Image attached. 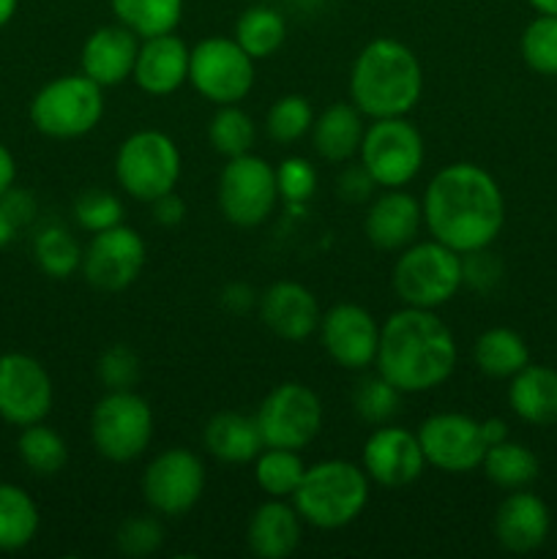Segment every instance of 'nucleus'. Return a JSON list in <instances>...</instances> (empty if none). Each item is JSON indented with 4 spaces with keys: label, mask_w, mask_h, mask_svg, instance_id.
<instances>
[{
    "label": "nucleus",
    "mask_w": 557,
    "mask_h": 559,
    "mask_svg": "<svg viewBox=\"0 0 557 559\" xmlns=\"http://www.w3.org/2000/svg\"><path fill=\"white\" fill-rule=\"evenodd\" d=\"M424 224L431 238L459 254L489 249L506 224V200L491 173L457 162L435 173L424 191Z\"/></svg>",
    "instance_id": "1"
},
{
    "label": "nucleus",
    "mask_w": 557,
    "mask_h": 559,
    "mask_svg": "<svg viewBox=\"0 0 557 559\" xmlns=\"http://www.w3.org/2000/svg\"><path fill=\"white\" fill-rule=\"evenodd\" d=\"M457 338L431 309L393 311L380 325L375 366L402 393H429L457 369Z\"/></svg>",
    "instance_id": "2"
},
{
    "label": "nucleus",
    "mask_w": 557,
    "mask_h": 559,
    "mask_svg": "<svg viewBox=\"0 0 557 559\" xmlns=\"http://www.w3.org/2000/svg\"><path fill=\"white\" fill-rule=\"evenodd\" d=\"M424 93V69L413 49L391 36L371 38L349 69V102L364 118H404Z\"/></svg>",
    "instance_id": "3"
},
{
    "label": "nucleus",
    "mask_w": 557,
    "mask_h": 559,
    "mask_svg": "<svg viewBox=\"0 0 557 559\" xmlns=\"http://www.w3.org/2000/svg\"><path fill=\"white\" fill-rule=\"evenodd\" d=\"M295 511L315 530H342L353 524L369 506V475L364 467L342 459L306 467L293 495Z\"/></svg>",
    "instance_id": "4"
},
{
    "label": "nucleus",
    "mask_w": 557,
    "mask_h": 559,
    "mask_svg": "<svg viewBox=\"0 0 557 559\" xmlns=\"http://www.w3.org/2000/svg\"><path fill=\"white\" fill-rule=\"evenodd\" d=\"M27 115L33 129L49 140H80L102 123L104 87L82 71L55 76L33 96Z\"/></svg>",
    "instance_id": "5"
},
{
    "label": "nucleus",
    "mask_w": 557,
    "mask_h": 559,
    "mask_svg": "<svg viewBox=\"0 0 557 559\" xmlns=\"http://www.w3.org/2000/svg\"><path fill=\"white\" fill-rule=\"evenodd\" d=\"M393 289L404 306L440 309L462 289V254L435 238L410 243L393 265Z\"/></svg>",
    "instance_id": "6"
},
{
    "label": "nucleus",
    "mask_w": 557,
    "mask_h": 559,
    "mask_svg": "<svg viewBox=\"0 0 557 559\" xmlns=\"http://www.w3.org/2000/svg\"><path fill=\"white\" fill-rule=\"evenodd\" d=\"M180 167L183 158L175 140L156 129L134 131L115 153V180L137 202H153L156 197L175 191Z\"/></svg>",
    "instance_id": "7"
},
{
    "label": "nucleus",
    "mask_w": 557,
    "mask_h": 559,
    "mask_svg": "<svg viewBox=\"0 0 557 559\" xmlns=\"http://www.w3.org/2000/svg\"><path fill=\"white\" fill-rule=\"evenodd\" d=\"M91 440L107 462H134L153 440L151 404L137 391H107L91 413Z\"/></svg>",
    "instance_id": "8"
},
{
    "label": "nucleus",
    "mask_w": 557,
    "mask_h": 559,
    "mask_svg": "<svg viewBox=\"0 0 557 559\" xmlns=\"http://www.w3.org/2000/svg\"><path fill=\"white\" fill-rule=\"evenodd\" d=\"M218 211L233 227L254 229L271 218L278 205L276 167L262 156L246 153V156L227 158L222 175H218Z\"/></svg>",
    "instance_id": "9"
},
{
    "label": "nucleus",
    "mask_w": 557,
    "mask_h": 559,
    "mask_svg": "<svg viewBox=\"0 0 557 559\" xmlns=\"http://www.w3.org/2000/svg\"><path fill=\"white\" fill-rule=\"evenodd\" d=\"M358 156L377 189H404L418 178L426 145L407 118H380L366 126Z\"/></svg>",
    "instance_id": "10"
},
{
    "label": "nucleus",
    "mask_w": 557,
    "mask_h": 559,
    "mask_svg": "<svg viewBox=\"0 0 557 559\" xmlns=\"http://www.w3.org/2000/svg\"><path fill=\"white\" fill-rule=\"evenodd\" d=\"M257 60L233 36H208L191 47L189 82L205 102L238 104L251 93Z\"/></svg>",
    "instance_id": "11"
},
{
    "label": "nucleus",
    "mask_w": 557,
    "mask_h": 559,
    "mask_svg": "<svg viewBox=\"0 0 557 559\" xmlns=\"http://www.w3.org/2000/svg\"><path fill=\"white\" fill-rule=\"evenodd\" d=\"M322 402L304 382H282L273 388L257 407L254 420L265 448H300L311 445L322 429Z\"/></svg>",
    "instance_id": "12"
},
{
    "label": "nucleus",
    "mask_w": 557,
    "mask_h": 559,
    "mask_svg": "<svg viewBox=\"0 0 557 559\" xmlns=\"http://www.w3.org/2000/svg\"><path fill=\"white\" fill-rule=\"evenodd\" d=\"M205 464L189 448H169L153 456L140 480L147 508L169 519L189 513L205 495Z\"/></svg>",
    "instance_id": "13"
},
{
    "label": "nucleus",
    "mask_w": 557,
    "mask_h": 559,
    "mask_svg": "<svg viewBox=\"0 0 557 559\" xmlns=\"http://www.w3.org/2000/svg\"><path fill=\"white\" fill-rule=\"evenodd\" d=\"M147 262V246L129 224L96 233L82 254V276L98 293H123L140 278Z\"/></svg>",
    "instance_id": "14"
},
{
    "label": "nucleus",
    "mask_w": 557,
    "mask_h": 559,
    "mask_svg": "<svg viewBox=\"0 0 557 559\" xmlns=\"http://www.w3.org/2000/svg\"><path fill=\"white\" fill-rule=\"evenodd\" d=\"M52 377L27 353L0 355V418L25 429L52 413Z\"/></svg>",
    "instance_id": "15"
},
{
    "label": "nucleus",
    "mask_w": 557,
    "mask_h": 559,
    "mask_svg": "<svg viewBox=\"0 0 557 559\" xmlns=\"http://www.w3.org/2000/svg\"><path fill=\"white\" fill-rule=\"evenodd\" d=\"M426 464L440 473L464 475L481 467L486 453L481 420L464 413H437L418 426Z\"/></svg>",
    "instance_id": "16"
},
{
    "label": "nucleus",
    "mask_w": 557,
    "mask_h": 559,
    "mask_svg": "<svg viewBox=\"0 0 557 559\" xmlns=\"http://www.w3.org/2000/svg\"><path fill=\"white\" fill-rule=\"evenodd\" d=\"M320 342L328 358L347 371H364L375 366L380 347V325L358 304H336L320 320Z\"/></svg>",
    "instance_id": "17"
},
{
    "label": "nucleus",
    "mask_w": 557,
    "mask_h": 559,
    "mask_svg": "<svg viewBox=\"0 0 557 559\" xmlns=\"http://www.w3.org/2000/svg\"><path fill=\"white\" fill-rule=\"evenodd\" d=\"M360 467L366 469L369 480L386 486V489H402V486L415 484L426 467L418 435L393 424L377 426L364 442Z\"/></svg>",
    "instance_id": "18"
},
{
    "label": "nucleus",
    "mask_w": 557,
    "mask_h": 559,
    "mask_svg": "<svg viewBox=\"0 0 557 559\" xmlns=\"http://www.w3.org/2000/svg\"><path fill=\"white\" fill-rule=\"evenodd\" d=\"M260 317L282 342H306L320 328L322 311L315 293L300 282H273L260 295Z\"/></svg>",
    "instance_id": "19"
},
{
    "label": "nucleus",
    "mask_w": 557,
    "mask_h": 559,
    "mask_svg": "<svg viewBox=\"0 0 557 559\" xmlns=\"http://www.w3.org/2000/svg\"><path fill=\"white\" fill-rule=\"evenodd\" d=\"M140 36L123 27L120 22L115 25H102L85 38L80 52L82 74L91 76L102 87H118L134 74L137 52H140Z\"/></svg>",
    "instance_id": "20"
},
{
    "label": "nucleus",
    "mask_w": 557,
    "mask_h": 559,
    "mask_svg": "<svg viewBox=\"0 0 557 559\" xmlns=\"http://www.w3.org/2000/svg\"><path fill=\"white\" fill-rule=\"evenodd\" d=\"M420 224H424V207L418 197L404 189H386L366 211L364 233L375 249L402 251L415 243Z\"/></svg>",
    "instance_id": "21"
},
{
    "label": "nucleus",
    "mask_w": 557,
    "mask_h": 559,
    "mask_svg": "<svg viewBox=\"0 0 557 559\" xmlns=\"http://www.w3.org/2000/svg\"><path fill=\"white\" fill-rule=\"evenodd\" d=\"M189 44L175 33L142 38L131 80L147 96H169L189 82Z\"/></svg>",
    "instance_id": "22"
},
{
    "label": "nucleus",
    "mask_w": 557,
    "mask_h": 559,
    "mask_svg": "<svg viewBox=\"0 0 557 559\" xmlns=\"http://www.w3.org/2000/svg\"><path fill=\"white\" fill-rule=\"evenodd\" d=\"M552 513L538 495L517 489L500 502L495 513L497 544L513 555H530L549 538Z\"/></svg>",
    "instance_id": "23"
},
{
    "label": "nucleus",
    "mask_w": 557,
    "mask_h": 559,
    "mask_svg": "<svg viewBox=\"0 0 557 559\" xmlns=\"http://www.w3.org/2000/svg\"><path fill=\"white\" fill-rule=\"evenodd\" d=\"M304 538V519L295 511L293 502L268 497L249 519L246 544L249 551L260 559H287L298 551Z\"/></svg>",
    "instance_id": "24"
},
{
    "label": "nucleus",
    "mask_w": 557,
    "mask_h": 559,
    "mask_svg": "<svg viewBox=\"0 0 557 559\" xmlns=\"http://www.w3.org/2000/svg\"><path fill=\"white\" fill-rule=\"evenodd\" d=\"M364 112L353 102H336L322 109L311 126V145L317 156L331 164H344L358 156L364 142Z\"/></svg>",
    "instance_id": "25"
},
{
    "label": "nucleus",
    "mask_w": 557,
    "mask_h": 559,
    "mask_svg": "<svg viewBox=\"0 0 557 559\" xmlns=\"http://www.w3.org/2000/svg\"><path fill=\"white\" fill-rule=\"evenodd\" d=\"M202 445L224 464H249L265 448L254 415L216 413L202 429Z\"/></svg>",
    "instance_id": "26"
},
{
    "label": "nucleus",
    "mask_w": 557,
    "mask_h": 559,
    "mask_svg": "<svg viewBox=\"0 0 557 559\" xmlns=\"http://www.w3.org/2000/svg\"><path fill=\"white\" fill-rule=\"evenodd\" d=\"M508 407L530 426L557 424V371L535 364L517 371L508 385Z\"/></svg>",
    "instance_id": "27"
},
{
    "label": "nucleus",
    "mask_w": 557,
    "mask_h": 559,
    "mask_svg": "<svg viewBox=\"0 0 557 559\" xmlns=\"http://www.w3.org/2000/svg\"><path fill=\"white\" fill-rule=\"evenodd\" d=\"M475 366L491 380H511L530 364L528 342L511 328H489L478 336L473 349Z\"/></svg>",
    "instance_id": "28"
},
{
    "label": "nucleus",
    "mask_w": 557,
    "mask_h": 559,
    "mask_svg": "<svg viewBox=\"0 0 557 559\" xmlns=\"http://www.w3.org/2000/svg\"><path fill=\"white\" fill-rule=\"evenodd\" d=\"M235 41L254 60H265L276 55L287 41V20L278 9L265 3H254L235 22Z\"/></svg>",
    "instance_id": "29"
},
{
    "label": "nucleus",
    "mask_w": 557,
    "mask_h": 559,
    "mask_svg": "<svg viewBox=\"0 0 557 559\" xmlns=\"http://www.w3.org/2000/svg\"><path fill=\"white\" fill-rule=\"evenodd\" d=\"M486 478L495 486L506 491L528 489L530 484H535L541 475V462L528 445L513 440H502L497 445H489L484 453V462H481Z\"/></svg>",
    "instance_id": "30"
},
{
    "label": "nucleus",
    "mask_w": 557,
    "mask_h": 559,
    "mask_svg": "<svg viewBox=\"0 0 557 559\" xmlns=\"http://www.w3.org/2000/svg\"><path fill=\"white\" fill-rule=\"evenodd\" d=\"M38 506L22 486L0 484V551H20L38 535Z\"/></svg>",
    "instance_id": "31"
},
{
    "label": "nucleus",
    "mask_w": 557,
    "mask_h": 559,
    "mask_svg": "<svg viewBox=\"0 0 557 559\" xmlns=\"http://www.w3.org/2000/svg\"><path fill=\"white\" fill-rule=\"evenodd\" d=\"M183 0H109L115 22L129 27L140 38L178 31L183 20Z\"/></svg>",
    "instance_id": "32"
},
{
    "label": "nucleus",
    "mask_w": 557,
    "mask_h": 559,
    "mask_svg": "<svg viewBox=\"0 0 557 559\" xmlns=\"http://www.w3.org/2000/svg\"><path fill=\"white\" fill-rule=\"evenodd\" d=\"M306 475V462L289 448H262L254 459V480L262 495L276 500H293L295 489Z\"/></svg>",
    "instance_id": "33"
},
{
    "label": "nucleus",
    "mask_w": 557,
    "mask_h": 559,
    "mask_svg": "<svg viewBox=\"0 0 557 559\" xmlns=\"http://www.w3.org/2000/svg\"><path fill=\"white\" fill-rule=\"evenodd\" d=\"M16 453H20V462L38 478H52L69 464V445L44 420L22 429L20 440H16Z\"/></svg>",
    "instance_id": "34"
},
{
    "label": "nucleus",
    "mask_w": 557,
    "mask_h": 559,
    "mask_svg": "<svg viewBox=\"0 0 557 559\" xmlns=\"http://www.w3.org/2000/svg\"><path fill=\"white\" fill-rule=\"evenodd\" d=\"M82 254H85V249L66 227H44L33 240L36 265L42 267L44 276L58 278V282L82 271Z\"/></svg>",
    "instance_id": "35"
},
{
    "label": "nucleus",
    "mask_w": 557,
    "mask_h": 559,
    "mask_svg": "<svg viewBox=\"0 0 557 559\" xmlns=\"http://www.w3.org/2000/svg\"><path fill=\"white\" fill-rule=\"evenodd\" d=\"M257 140V126L246 109L238 104H222L208 120V142L224 158L246 156Z\"/></svg>",
    "instance_id": "36"
},
{
    "label": "nucleus",
    "mask_w": 557,
    "mask_h": 559,
    "mask_svg": "<svg viewBox=\"0 0 557 559\" xmlns=\"http://www.w3.org/2000/svg\"><path fill=\"white\" fill-rule=\"evenodd\" d=\"M315 118L317 115L309 98L300 96V93H287V96L276 98L268 109L265 131L276 145H293V142L311 134Z\"/></svg>",
    "instance_id": "37"
},
{
    "label": "nucleus",
    "mask_w": 557,
    "mask_h": 559,
    "mask_svg": "<svg viewBox=\"0 0 557 559\" xmlns=\"http://www.w3.org/2000/svg\"><path fill=\"white\" fill-rule=\"evenodd\" d=\"M404 393L399 388H393L386 377L377 371V374L364 377V380L355 385L353 393V407L364 424L369 426H386L396 418L399 404H402Z\"/></svg>",
    "instance_id": "38"
},
{
    "label": "nucleus",
    "mask_w": 557,
    "mask_h": 559,
    "mask_svg": "<svg viewBox=\"0 0 557 559\" xmlns=\"http://www.w3.org/2000/svg\"><path fill=\"white\" fill-rule=\"evenodd\" d=\"M522 58L535 74L557 76V16L538 14L522 33Z\"/></svg>",
    "instance_id": "39"
},
{
    "label": "nucleus",
    "mask_w": 557,
    "mask_h": 559,
    "mask_svg": "<svg viewBox=\"0 0 557 559\" xmlns=\"http://www.w3.org/2000/svg\"><path fill=\"white\" fill-rule=\"evenodd\" d=\"M74 222L85 233L96 235L123 224V202L104 189H91L74 200Z\"/></svg>",
    "instance_id": "40"
},
{
    "label": "nucleus",
    "mask_w": 557,
    "mask_h": 559,
    "mask_svg": "<svg viewBox=\"0 0 557 559\" xmlns=\"http://www.w3.org/2000/svg\"><path fill=\"white\" fill-rule=\"evenodd\" d=\"M96 377L107 391H134L142 377V360L129 344H112L98 355Z\"/></svg>",
    "instance_id": "41"
},
{
    "label": "nucleus",
    "mask_w": 557,
    "mask_h": 559,
    "mask_svg": "<svg viewBox=\"0 0 557 559\" xmlns=\"http://www.w3.org/2000/svg\"><path fill=\"white\" fill-rule=\"evenodd\" d=\"M164 544V524L156 516L147 513H137V516L126 519L115 533V546L123 557H151L162 549Z\"/></svg>",
    "instance_id": "42"
},
{
    "label": "nucleus",
    "mask_w": 557,
    "mask_h": 559,
    "mask_svg": "<svg viewBox=\"0 0 557 559\" xmlns=\"http://www.w3.org/2000/svg\"><path fill=\"white\" fill-rule=\"evenodd\" d=\"M276 183L278 197H282L284 202H289V205H306V202L317 194L320 175H317V167L309 158L287 156L278 162Z\"/></svg>",
    "instance_id": "43"
},
{
    "label": "nucleus",
    "mask_w": 557,
    "mask_h": 559,
    "mask_svg": "<svg viewBox=\"0 0 557 559\" xmlns=\"http://www.w3.org/2000/svg\"><path fill=\"white\" fill-rule=\"evenodd\" d=\"M500 278L502 262L489 249L462 254V287L475 289V293H489L500 284Z\"/></svg>",
    "instance_id": "44"
},
{
    "label": "nucleus",
    "mask_w": 557,
    "mask_h": 559,
    "mask_svg": "<svg viewBox=\"0 0 557 559\" xmlns=\"http://www.w3.org/2000/svg\"><path fill=\"white\" fill-rule=\"evenodd\" d=\"M377 183L369 173H366L364 164H349L339 173L336 178V194L342 197L344 202H353V205H360V202L371 200Z\"/></svg>",
    "instance_id": "45"
},
{
    "label": "nucleus",
    "mask_w": 557,
    "mask_h": 559,
    "mask_svg": "<svg viewBox=\"0 0 557 559\" xmlns=\"http://www.w3.org/2000/svg\"><path fill=\"white\" fill-rule=\"evenodd\" d=\"M218 304H222V309L227 311V314L246 317L249 311H254L257 306H260V295L254 293L251 284L229 282L227 287L222 289V295H218Z\"/></svg>",
    "instance_id": "46"
},
{
    "label": "nucleus",
    "mask_w": 557,
    "mask_h": 559,
    "mask_svg": "<svg viewBox=\"0 0 557 559\" xmlns=\"http://www.w3.org/2000/svg\"><path fill=\"white\" fill-rule=\"evenodd\" d=\"M147 205H151V216L158 227L173 229V227H180V224L186 222V202L180 200L175 191H167V194L156 197V200L147 202Z\"/></svg>",
    "instance_id": "47"
},
{
    "label": "nucleus",
    "mask_w": 557,
    "mask_h": 559,
    "mask_svg": "<svg viewBox=\"0 0 557 559\" xmlns=\"http://www.w3.org/2000/svg\"><path fill=\"white\" fill-rule=\"evenodd\" d=\"M0 205L5 207V213L14 218V224L20 229L25 227V224H31L33 218H36V211H38L36 197L25 189H16V186H11V189L0 197Z\"/></svg>",
    "instance_id": "48"
},
{
    "label": "nucleus",
    "mask_w": 557,
    "mask_h": 559,
    "mask_svg": "<svg viewBox=\"0 0 557 559\" xmlns=\"http://www.w3.org/2000/svg\"><path fill=\"white\" fill-rule=\"evenodd\" d=\"M16 183V162H14V153L0 142V197Z\"/></svg>",
    "instance_id": "49"
},
{
    "label": "nucleus",
    "mask_w": 557,
    "mask_h": 559,
    "mask_svg": "<svg viewBox=\"0 0 557 559\" xmlns=\"http://www.w3.org/2000/svg\"><path fill=\"white\" fill-rule=\"evenodd\" d=\"M481 435H484L486 448L497 445V442L508 440V424L502 418H486L481 420Z\"/></svg>",
    "instance_id": "50"
},
{
    "label": "nucleus",
    "mask_w": 557,
    "mask_h": 559,
    "mask_svg": "<svg viewBox=\"0 0 557 559\" xmlns=\"http://www.w3.org/2000/svg\"><path fill=\"white\" fill-rule=\"evenodd\" d=\"M16 233H20V227H16L14 218L5 213V207L0 205V249H5V246L16 238Z\"/></svg>",
    "instance_id": "51"
},
{
    "label": "nucleus",
    "mask_w": 557,
    "mask_h": 559,
    "mask_svg": "<svg viewBox=\"0 0 557 559\" xmlns=\"http://www.w3.org/2000/svg\"><path fill=\"white\" fill-rule=\"evenodd\" d=\"M16 9H20V0H0V27H5L14 20Z\"/></svg>",
    "instance_id": "52"
},
{
    "label": "nucleus",
    "mask_w": 557,
    "mask_h": 559,
    "mask_svg": "<svg viewBox=\"0 0 557 559\" xmlns=\"http://www.w3.org/2000/svg\"><path fill=\"white\" fill-rule=\"evenodd\" d=\"M538 14H555L557 16V0H528Z\"/></svg>",
    "instance_id": "53"
}]
</instances>
